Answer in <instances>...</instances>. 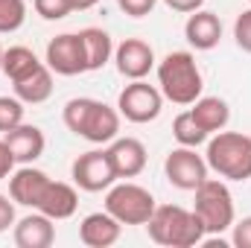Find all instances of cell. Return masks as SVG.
<instances>
[{
	"instance_id": "obj_1",
	"label": "cell",
	"mask_w": 251,
	"mask_h": 248,
	"mask_svg": "<svg viewBox=\"0 0 251 248\" xmlns=\"http://www.w3.org/2000/svg\"><path fill=\"white\" fill-rule=\"evenodd\" d=\"M64 125L85 137L88 143H111L120 131V111H114L111 105L91 99V97H76L64 105L62 111Z\"/></svg>"
},
{
	"instance_id": "obj_2",
	"label": "cell",
	"mask_w": 251,
	"mask_h": 248,
	"mask_svg": "<svg viewBox=\"0 0 251 248\" xmlns=\"http://www.w3.org/2000/svg\"><path fill=\"white\" fill-rule=\"evenodd\" d=\"M207 170H213L225 181H249L251 178V137L243 131H216L207 140L204 152Z\"/></svg>"
},
{
	"instance_id": "obj_3",
	"label": "cell",
	"mask_w": 251,
	"mask_h": 248,
	"mask_svg": "<svg viewBox=\"0 0 251 248\" xmlns=\"http://www.w3.org/2000/svg\"><path fill=\"white\" fill-rule=\"evenodd\" d=\"M146 228L158 246L167 248H193L204 240L201 219L193 210H184L178 204H158L155 213L149 216Z\"/></svg>"
},
{
	"instance_id": "obj_4",
	"label": "cell",
	"mask_w": 251,
	"mask_h": 248,
	"mask_svg": "<svg viewBox=\"0 0 251 248\" xmlns=\"http://www.w3.org/2000/svg\"><path fill=\"white\" fill-rule=\"evenodd\" d=\"M158 85H161V94L176 102V105H193L199 97H201V70L196 64V56L187 50H176V53H167L161 64H158Z\"/></svg>"
},
{
	"instance_id": "obj_5",
	"label": "cell",
	"mask_w": 251,
	"mask_h": 248,
	"mask_svg": "<svg viewBox=\"0 0 251 248\" xmlns=\"http://www.w3.org/2000/svg\"><path fill=\"white\" fill-rule=\"evenodd\" d=\"M193 193H196L193 213L201 219L204 237H219L228 228H234V198H231V190L222 181L204 178Z\"/></svg>"
},
{
	"instance_id": "obj_6",
	"label": "cell",
	"mask_w": 251,
	"mask_h": 248,
	"mask_svg": "<svg viewBox=\"0 0 251 248\" xmlns=\"http://www.w3.org/2000/svg\"><path fill=\"white\" fill-rule=\"evenodd\" d=\"M155 196L140 184H111L105 193V210L120 222V225H146L149 216L155 213Z\"/></svg>"
},
{
	"instance_id": "obj_7",
	"label": "cell",
	"mask_w": 251,
	"mask_h": 248,
	"mask_svg": "<svg viewBox=\"0 0 251 248\" xmlns=\"http://www.w3.org/2000/svg\"><path fill=\"white\" fill-rule=\"evenodd\" d=\"M117 108H120V117H126L128 123H152L161 117V108H164V94L143 82V79H131V85H126L120 91V99H117Z\"/></svg>"
},
{
	"instance_id": "obj_8",
	"label": "cell",
	"mask_w": 251,
	"mask_h": 248,
	"mask_svg": "<svg viewBox=\"0 0 251 248\" xmlns=\"http://www.w3.org/2000/svg\"><path fill=\"white\" fill-rule=\"evenodd\" d=\"M70 175L79 190L85 193H102L117 181V173H114V164L108 158V149H91L85 155H79L70 167Z\"/></svg>"
},
{
	"instance_id": "obj_9",
	"label": "cell",
	"mask_w": 251,
	"mask_h": 248,
	"mask_svg": "<svg viewBox=\"0 0 251 248\" xmlns=\"http://www.w3.org/2000/svg\"><path fill=\"white\" fill-rule=\"evenodd\" d=\"M164 175L176 190H196L207 178V161L201 155H196L193 146H178L167 155L164 161Z\"/></svg>"
},
{
	"instance_id": "obj_10",
	"label": "cell",
	"mask_w": 251,
	"mask_h": 248,
	"mask_svg": "<svg viewBox=\"0 0 251 248\" xmlns=\"http://www.w3.org/2000/svg\"><path fill=\"white\" fill-rule=\"evenodd\" d=\"M47 67L59 76H79L88 70L85 64V47H82V35L79 32H62L47 44Z\"/></svg>"
},
{
	"instance_id": "obj_11",
	"label": "cell",
	"mask_w": 251,
	"mask_h": 248,
	"mask_svg": "<svg viewBox=\"0 0 251 248\" xmlns=\"http://www.w3.org/2000/svg\"><path fill=\"white\" fill-rule=\"evenodd\" d=\"M47 184H50V175L44 170H35V167L24 164L21 170H15L9 175V196H12L15 204H24V207L35 210L41 196H44V190H47Z\"/></svg>"
},
{
	"instance_id": "obj_12",
	"label": "cell",
	"mask_w": 251,
	"mask_h": 248,
	"mask_svg": "<svg viewBox=\"0 0 251 248\" xmlns=\"http://www.w3.org/2000/svg\"><path fill=\"white\" fill-rule=\"evenodd\" d=\"M114 62H117L120 76H126V79H143L155 67V50L143 38H126L123 44L114 50Z\"/></svg>"
},
{
	"instance_id": "obj_13",
	"label": "cell",
	"mask_w": 251,
	"mask_h": 248,
	"mask_svg": "<svg viewBox=\"0 0 251 248\" xmlns=\"http://www.w3.org/2000/svg\"><path fill=\"white\" fill-rule=\"evenodd\" d=\"M108 158L117 178H134L146 170V146L137 137H114L108 146Z\"/></svg>"
},
{
	"instance_id": "obj_14",
	"label": "cell",
	"mask_w": 251,
	"mask_h": 248,
	"mask_svg": "<svg viewBox=\"0 0 251 248\" xmlns=\"http://www.w3.org/2000/svg\"><path fill=\"white\" fill-rule=\"evenodd\" d=\"M3 140H6V146H9L15 164H32V161H38V158L44 155V146H47L44 131H41L38 125H26V123L9 128Z\"/></svg>"
},
{
	"instance_id": "obj_15",
	"label": "cell",
	"mask_w": 251,
	"mask_h": 248,
	"mask_svg": "<svg viewBox=\"0 0 251 248\" xmlns=\"http://www.w3.org/2000/svg\"><path fill=\"white\" fill-rule=\"evenodd\" d=\"M120 234H123V225H120L108 210H102V213H91V216H85L82 225H79V240H82L88 248L114 246V243L120 240Z\"/></svg>"
},
{
	"instance_id": "obj_16",
	"label": "cell",
	"mask_w": 251,
	"mask_h": 248,
	"mask_svg": "<svg viewBox=\"0 0 251 248\" xmlns=\"http://www.w3.org/2000/svg\"><path fill=\"white\" fill-rule=\"evenodd\" d=\"M53 240H56L53 219L44 216L41 210L24 216L21 222H15V246L18 248H50Z\"/></svg>"
},
{
	"instance_id": "obj_17",
	"label": "cell",
	"mask_w": 251,
	"mask_h": 248,
	"mask_svg": "<svg viewBox=\"0 0 251 248\" xmlns=\"http://www.w3.org/2000/svg\"><path fill=\"white\" fill-rule=\"evenodd\" d=\"M184 38L193 50H213L222 38V21L213 12H190L187 24H184Z\"/></svg>"
},
{
	"instance_id": "obj_18",
	"label": "cell",
	"mask_w": 251,
	"mask_h": 248,
	"mask_svg": "<svg viewBox=\"0 0 251 248\" xmlns=\"http://www.w3.org/2000/svg\"><path fill=\"white\" fill-rule=\"evenodd\" d=\"M76 207H79L76 190L70 184H64V181H53L50 178V184H47V190H44V196H41V201H38L35 210H41L44 216H50L53 222H59V219H70L76 213Z\"/></svg>"
},
{
	"instance_id": "obj_19",
	"label": "cell",
	"mask_w": 251,
	"mask_h": 248,
	"mask_svg": "<svg viewBox=\"0 0 251 248\" xmlns=\"http://www.w3.org/2000/svg\"><path fill=\"white\" fill-rule=\"evenodd\" d=\"M12 88H15V97H18L21 102H26V105H41V102H47V99L53 97V70L47 67V62L38 64L32 73H26L24 79L12 82Z\"/></svg>"
},
{
	"instance_id": "obj_20",
	"label": "cell",
	"mask_w": 251,
	"mask_h": 248,
	"mask_svg": "<svg viewBox=\"0 0 251 248\" xmlns=\"http://www.w3.org/2000/svg\"><path fill=\"white\" fill-rule=\"evenodd\" d=\"M190 114H193V120L201 125L207 134L222 131V128L228 125V120H231V108H228V102L219 99V97H199V99L193 102Z\"/></svg>"
},
{
	"instance_id": "obj_21",
	"label": "cell",
	"mask_w": 251,
	"mask_h": 248,
	"mask_svg": "<svg viewBox=\"0 0 251 248\" xmlns=\"http://www.w3.org/2000/svg\"><path fill=\"white\" fill-rule=\"evenodd\" d=\"M82 35V47H85V64L88 70H102L105 64L111 62L114 56V44H111V35L100 26H88L79 32Z\"/></svg>"
},
{
	"instance_id": "obj_22",
	"label": "cell",
	"mask_w": 251,
	"mask_h": 248,
	"mask_svg": "<svg viewBox=\"0 0 251 248\" xmlns=\"http://www.w3.org/2000/svg\"><path fill=\"white\" fill-rule=\"evenodd\" d=\"M38 64H44L29 47H9V50H3V73L9 76V82H18V79H24L26 73H32Z\"/></svg>"
},
{
	"instance_id": "obj_23",
	"label": "cell",
	"mask_w": 251,
	"mask_h": 248,
	"mask_svg": "<svg viewBox=\"0 0 251 248\" xmlns=\"http://www.w3.org/2000/svg\"><path fill=\"white\" fill-rule=\"evenodd\" d=\"M173 137H176L181 146H193V149H196V146H201L210 134L193 120L190 111H181V114L176 117V123H173Z\"/></svg>"
},
{
	"instance_id": "obj_24",
	"label": "cell",
	"mask_w": 251,
	"mask_h": 248,
	"mask_svg": "<svg viewBox=\"0 0 251 248\" xmlns=\"http://www.w3.org/2000/svg\"><path fill=\"white\" fill-rule=\"evenodd\" d=\"M26 21V3L24 0H0V35L18 32Z\"/></svg>"
},
{
	"instance_id": "obj_25",
	"label": "cell",
	"mask_w": 251,
	"mask_h": 248,
	"mask_svg": "<svg viewBox=\"0 0 251 248\" xmlns=\"http://www.w3.org/2000/svg\"><path fill=\"white\" fill-rule=\"evenodd\" d=\"M21 123H24V102L18 97H0V131L6 134Z\"/></svg>"
},
{
	"instance_id": "obj_26",
	"label": "cell",
	"mask_w": 251,
	"mask_h": 248,
	"mask_svg": "<svg viewBox=\"0 0 251 248\" xmlns=\"http://www.w3.org/2000/svg\"><path fill=\"white\" fill-rule=\"evenodd\" d=\"M35 12L44 18V21H62L73 12V3L70 0H32Z\"/></svg>"
},
{
	"instance_id": "obj_27",
	"label": "cell",
	"mask_w": 251,
	"mask_h": 248,
	"mask_svg": "<svg viewBox=\"0 0 251 248\" xmlns=\"http://www.w3.org/2000/svg\"><path fill=\"white\" fill-rule=\"evenodd\" d=\"M234 38H237V47L251 53V9H246L237 21H234Z\"/></svg>"
},
{
	"instance_id": "obj_28",
	"label": "cell",
	"mask_w": 251,
	"mask_h": 248,
	"mask_svg": "<svg viewBox=\"0 0 251 248\" xmlns=\"http://www.w3.org/2000/svg\"><path fill=\"white\" fill-rule=\"evenodd\" d=\"M155 3L158 0H117V6L123 9L126 15H131V18H146L155 9Z\"/></svg>"
},
{
	"instance_id": "obj_29",
	"label": "cell",
	"mask_w": 251,
	"mask_h": 248,
	"mask_svg": "<svg viewBox=\"0 0 251 248\" xmlns=\"http://www.w3.org/2000/svg\"><path fill=\"white\" fill-rule=\"evenodd\" d=\"M231 243L237 248H251V216L234 222V234H231Z\"/></svg>"
},
{
	"instance_id": "obj_30",
	"label": "cell",
	"mask_w": 251,
	"mask_h": 248,
	"mask_svg": "<svg viewBox=\"0 0 251 248\" xmlns=\"http://www.w3.org/2000/svg\"><path fill=\"white\" fill-rule=\"evenodd\" d=\"M15 225V201H9V196L0 193V234L9 231Z\"/></svg>"
},
{
	"instance_id": "obj_31",
	"label": "cell",
	"mask_w": 251,
	"mask_h": 248,
	"mask_svg": "<svg viewBox=\"0 0 251 248\" xmlns=\"http://www.w3.org/2000/svg\"><path fill=\"white\" fill-rule=\"evenodd\" d=\"M12 173H15V158H12V152H9L6 140H0V181H3V178H9Z\"/></svg>"
},
{
	"instance_id": "obj_32",
	"label": "cell",
	"mask_w": 251,
	"mask_h": 248,
	"mask_svg": "<svg viewBox=\"0 0 251 248\" xmlns=\"http://www.w3.org/2000/svg\"><path fill=\"white\" fill-rule=\"evenodd\" d=\"M173 12H184V15H190V12H199L201 6H204V0H164Z\"/></svg>"
},
{
	"instance_id": "obj_33",
	"label": "cell",
	"mask_w": 251,
	"mask_h": 248,
	"mask_svg": "<svg viewBox=\"0 0 251 248\" xmlns=\"http://www.w3.org/2000/svg\"><path fill=\"white\" fill-rule=\"evenodd\" d=\"M73 3V12H85V9H94L100 0H70Z\"/></svg>"
},
{
	"instance_id": "obj_34",
	"label": "cell",
	"mask_w": 251,
	"mask_h": 248,
	"mask_svg": "<svg viewBox=\"0 0 251 248\" xmlns=\"http://www.w3.org/2000/svg\"><path fill=\"white\" fill-rule=\"evenodd\" d=\"M0 70H3V47H0Z\"/></svg>"
},
{
	"instance_id": "obj_35",
	"label": "cell",
	"mask_w": 251,
	"mask_h": 248,
	"mask_svg": "<svg viewBox=\"0 0 251 248\" xmlns=\"http://www.w3.org/2000/svg\"><path fill=\"white\" fill-rule=\"evenodd\" d=\"M249 3H251V0H249Z\"/></svg>"
}]
</instances>
